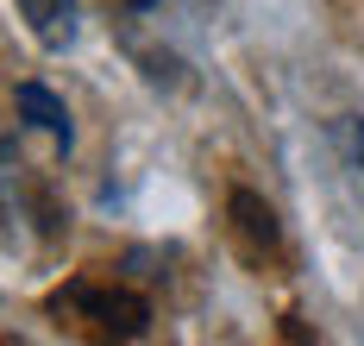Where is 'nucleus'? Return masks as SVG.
<instances>
[{"mask_svg":"<svg viewBox=\"0 0 364 346\" xmlns=\"http://www.w3.org/2000/svg\"><path fill=\"white\" fill-rule=\"evenodd\" d=\"M339 152H346V170H352V183L364 195V114L339 120Z\"/></svg>","mask_w":364,"mask_h":346,"instance_id":"39448f33","label":"nucleus"},{"mask_svg":"<svg viewBox=\"0 0 364 346\" xmlns=\"http://www.w3.org/2000/svg\"><path fill=\"white\" fill-rule=\"evenodd\" d=\"M13 114L26 120L32 132H44L57 152H70V108H63L44 82H19V88H13Z\"/></svg>","mask_w":364,"mask_h":346,"instance_id":"7ed1b4c3","label":"nucleus"},{"mask_svg":"<svg viewBox=\"0 0 364 346\" xmlns=\"http://www.w3.org/2000/svg\"><path fill=\"white\" fill-rule=\"evenodd\" d=\"M50 308H70V315H88L101 334H119V340H132V334H145L151 308L139 296H126V290H101V283H70L63 296Z\"/></svg>","mask_w":364,"mask_h":346,"instance_id":"f257e3e1","label":"nucleus"},{"mask_svg":"<svg viewBox=\"0 0 364 346\" xmlns=\"http://www.w3.org/2000/svg\"><path fill=\"white\" fill-rule=\"evenodd\" d=\"M232 233H239V252L252 258V265H264V258H277V246H283V233H277V214L257 201L252 189H232Z\"/></svg>","mask_w":364,"mask_h":346,"instance_id":"f03ea898","label":"nucleus"},{"mask_svg":"<svg viewBox=\"0 0 364 346\" xmlns=\"http://www.w3.org/2000/svg\"><path fill=\"white\" fill-rule=\"evenodd\" d=\"M26 26L44 51H70L75 44V0H19Z\"/></svg>","mask_w":364,"mask_h":346,"instance_id":"20e7f679","label":"nucleus"},{"mask_svg":"<svg viewBox=\"0 0 364 346\" xmlns=\"http://www.w3.org/2000/svg\"><path fill=\"white\" fill-rule=\"evenodd\" d=\"M132 6H139V13H145V6H157V0H132Z\"/></svg>","mask_w":364,"mask_h":346,"instance_id":"0eeeda50","label":"nucleus"},{"mask_svg":"<svg viewBox=\"0 0 364 346\" xmlns=\"http://www.w3.org/2000/svg\"><path fill=\"white\" fill-rule=\"evenodd\" d=\"M6 177H13V152H6V139H0V189H6Z\"/></svg>","mask_w":364,"mask_h":346,"instance_id":"423d86ee","label":"nucleus"}]
</instances>
